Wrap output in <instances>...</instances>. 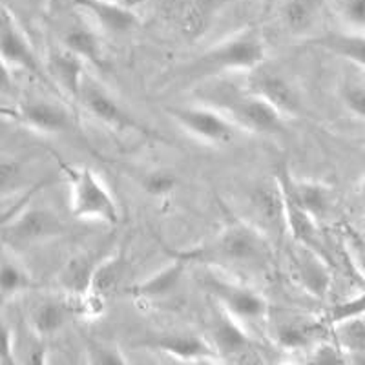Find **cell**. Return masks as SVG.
Returning a JSON list of instances; mask_svg holds the SVG:
<instances>
[{
  "label": "cell",
  "instance_id": "obj_26",
  "mask_svg": "<svg viewBox=\"0 0 365 365\" xmlns=\"http://www.w3.org/2000/svg\"><path fill=\"white\" fill-rule=\"evenodd\" d=\"M31 289H35L31 272L0 243V302L17 298Z\"/></svg>",
  "mask_w": 365,
  "mask_h": 365
},
{
  "label": "cell",
  "instance_id": "obj_8",
  "mask_svg": "<svg viewBox=\"0 0 365 365\" xmlns=\"http://www.w3.org/2000/svg\"><path fill=\"white\" fill-rule=\"evenodd\" d=\"M77 101H81L88 115L93 117L97 123L113 130V132H135L143 133V135L152 133L130 113L128 108L120 104V101H117L106 88L101 86L91 75L86 73V77H84Z\"/></svg>",
  "mask_w": 365,
  "mask_h": 365
},
{
  "label": "cell",
  "instance_id": "obj_1",
  "mask_svg": "<svg viewBox=\"0 0 365 365\" xmlns=\"http://www.w3.org/2000/svg\"><path fill=\"white\" fill-rule=\"evenodd\" d=\"M174 256L185 259L188 265L200 263L216 270H262L269 265L272 249L270 237L256 225L249 220L234 217L216 236L203 241L201 245L174 252Z\"/></svg>",
  "mask_w": 365,
  "mask_h": 365
},
{
  "label": "cell",
  "instance_id": "obj_40",
  "mask_svg": "<svg viewBox=\"0 0 365 365\" xmlns=\"http://www.w3.org/2000/svg\"><path fill=\"white\" fill-rule=\"evenodd\" d=\"M26 4L29 6H35V8H44L46 0H24Z\"/></svg>",
  "mask_w": 365,
  "mask_h": 365
},
{
  "label": "cell",
  "instance_id": "obj_43",
  "mask_svg": "<svg viewBox=\"0 0 365 365\" xmlns=\"http://www.w3.org/2000/svg\"><path fill=\"white\" fill-rule=\"evenodd\" d=\"M110 2H125V0H110Z\"/></svg>",
  "mask_w": 365,
  "mask_h": 365
},
{
  "label": "cell",
  "instance_id": "obj_15",
  "mask_svg": "<svg viewBox=\"0 0 365 365\" xmlns=\"http://www.w3.org/2000/svg\"><path fill=\"white\" fill-rule=\"evenodd\" d=\"M212 345L220 360H241L252 358L254 341L245 325L216 305V318L212 324Z\"/></svg>",
  "mask_w": 365,
  "mask_h": 365
},
{
  "label": "cell",
  "instance_id": "obj_5",
  "mask_svg": "<svg viewBox=\"0 0 365 365\" xmlns=\"http://www.w3.org/2000/svg\"><path fill=\"white\" fill-rule=\"evenodd\" d=\"M203 285L210 298L214 299V305L225 311L227 314L237 319L241 325L256 324L269 319L270 303L265 296L254 287L245 285L243 282L227 278L216 269L208 270L203 278Z\"/></svg>",
  "mask_w": 365,
  "mask_h": 365
},
{
  "label": "cell",
  "instance_id": "obj_42",
  "mask_svg": "<svg viewBox=\"0 0 365 365\" xmlns=\"http://www.w3.org/2000/svg\"><path fill=\"white\" fill-rule=\"evenodd\" d=\"M141 2H145V0H125L126 6H132V8H135V6H139Z\"/></svg>",
  "mask_w": 365,
  "mask_h": 365
},
{
  "label": "cell",
  "instance_id": "obj_16",
  "mask_svg": "<svg viewBox=\"0 0 365 365\" xmlns=\"http://www.w3.org/2000/svg\"><path fill=\"white\" fill-rule=\"evenodd\" d=\"M154 349L181 364H214L220 361L210 340L190 332H172L148 341Z\"/></svg>",
  "mask_w": 365,
  "mask_h": 365
},
{
  "label": "cell",
  "instance_id": "obj_28",
  "mask_svg": "<svg viewBox=\"0 0 365 365\" xmlns=\"http://www.w3.org/2000/svg\"><path fill=\"white\" fill-rule=\"evenodd\" d=\"M126 272H128V262L123 254H106L93 272V279H91V287L88 292L108 299V296L117 292L123 279L126 278Z\"/></svg>",
  "mask_w": 365,
  "mask_h": 365
},
{
  "label": "cell",
  "instance_id": "obj_32",
  "mask_svg": "<svg viewBox=\"0 0 365 365\" xmlns=\"http://www.w3.org/2000/svg\"><path fill=\"white\" fill-rule=\"evenodd\" d=\"M341 237H344V247L349 259L361 278H365V236L360 232V228L345 223L341 227Z\"/></svg>",
  "mask_w": 365,
  "mask_h": 365
},
{
  "label": "cell",
  "instance_id": "obj_29",
  "mask_svg": "<svg viewBox=\"0 0 365 365\" xmlns=\"http://www.w3.org/2000/svg\"><path fill=\"white\" fill-rule=\"evenodd\" d=\"M340 349L347 354V361L365 364V314L347 318L331 325Z\"/></svg>",
  "mask_w": 365,
  "mask_h": 365
},
{
  "label": "cell",
  "instance_id": "obj_12",
  "mask_svg": "<svg viewBox=\"0 0 365 365\" xmlns=\"http://www.w3.org/2000/svg\"><path fill=\"white\" fill-rule=\"evenodd\" d=\"M278 182L291 195L292 200L307 212L312 220L319 223L331 214L334 207V192L325 182L311 181V179H298L289 172L287 166H279L278 174L274 175Z\"/></svg>",
  "mask_w": 365,
  "mask_h": 365
},
{
  "label": "cell",
  "instance_id": "obj_14",
  "mask_svg": "<svg viewBox=\"0 0 365 365\" xmlns=\"http://www.w3.org/2000/svg\"><path fill=\"white\" fill-rule=\"evenodd\" d=\"M73 6L79 11L86 13L90 21L99 31L108 35H126L141 28V17L132 6L125 2H110V0H73Z\"/></svg>",
  "mask_w": 365,
  "mask_h": 365
},
{
  "label": "cell",
  "instance_id": "obj_39",
  "mask_svg": "<svg viewBox=\"0 0 365 365\" xmlns=\"http://www.w3.org/2000/svg\"><path fill=\"white\" fill-rule=\"evenodd\" d=\"M13 91V71L0 61V93H11Z\"/></svg>",
  "mask_w": 365,
  "mask_h": 365
},
{
  "label": "cell",
  "instance_id": "obj_35",
  "mask_svg": "<svg viewBox=\"0 0 365 365\" xmlns=\"http://www.w3.org/2000/svg\"><path fill=\"white\" fill-rule=\"evenodd\" d=\"M361 314H365V292H361V294L354 296V298L351 299L336 303V305L329 311L325 322H327L329 325H334L338 324V322H344V319L354 318V316Z\"/></svg>",
  "mask_w": 365,
  "mask_h": 365
},
{
  "label": "cell",
  "instance_id": "obj_23",
  "mask_svg": "<svg viewBox=\"0 0 365 365\" xmlns=\"http://www.w3.org/2000/svg\"><path fill=\"white\" fill-rule=\"evenodd\" d=\"M322 324L307 318H279L270 325V338L285 351H302L318 344Z\"/></svg>",
  "mask_w": 365,
  "mask_h": 365
},
{
  "label": "cell",
  "instance_id": "obj_31",
  "mask_svg": "<svg viewBox=\"0 0 365 365\" xmlns=\"http://www.w3.org/2000/svg\"><path fill=\"white\" fill-rule=\"evenodd\" d=\"M178 175L168 168H154L146 172L141 181L143 190L152 197H166L178 188Z\"/></svg>",
  "mask_w": 365,
  "mask_h": 365
},
{
  "label": "cell",
  "instance_id": "obj_37",
  "mask_svg": "<svg viewBox=\"0 0 365 365\" xmlns=\"http://www.w3.org/2000/svg\"><path fill=\"white\" fill-rule=\"evenodd\" d=\"M340 15L351 31H365V0H341Z\"/></svg>",
  "mask_w": 365,
  "mask_h": 365
},
{
  "label": "cell",
  "instance_id": "obj_30",
  "mask_svg": "<svg viewBox=\"0 0 365 365\" xmlns=\"http://www.w3.org/2000/svg\"><path fill=\"white\" fill-rule=\"evenodd\" d=\"M26 182V166L19 159H0V200L21 190Z\"/></svg>",
  "mask_w": 365,
  "mask_h": 365
},
{
  "label": "cell",
  "instance_id": "obj_6",
  "mask_svg": "<svg viewBox=\"0 0 365 365\" xmlns=\"http://www.w3.org/2000/svg\"><path fill=\"white\" fill-rule=\"evenodd\" d=\"M166 115L181 126L190 137L208 146L230 145L237 128L234 123L212 104H172Z\"/></svg>",
  "mask_w": 365,
  "mask_h": 365
},
{
  "label": "cell",
  "instance_id": "obj_11",
  "mask_svg": "<svg viewBox=\"0 0 365 365\" xmlns=\"http://www.w3.org/2000/svg\"><path fill=\"white\" fill-rule=\"evenodd\" d=\"M291 272L296 283L312 298L325 299L332 287V270L325 254L294 243L291 249Z\"/></svg>",
  "mask_w": 365,
  "mask_h": 365
},
{
  "label": "cell",
  "instance_id": "obj_41",
  "mask_svg": "<svg viewBox=\"0 0 365 365\" xmlns=\"http://www.w3.org/2000/svg\"><path fill=\"white\" fill-rule=\"evenodd\" d=\"M358 194H360V200H361V203L365 205V179H364V181H361V185H360V190H358Z\"/></svg>",
  "mask_w": 365,
  "mask_h": 365
},
{
  "label": "cell",
  "instance_id": "obj_18",
  "mask_svg": "<svg viewBox=\"0 0 365 365\" xmlns=\"http://www.w3.org/2000/svg\"><path fill=\"white\" fill-rule=\"evenodd\" d=\"M188 263L181 257L174 256L170 263H166L159 270H155L152 276H148L143 282L135 283L130 289V294L139 302H163V299L170 298L179 291L185 272H187Z\"/></svg>",
  "mask_w": 365,
  "mask_h": 365
},
{
  "label": "cell",
  "instance_id": "obj_7",
  "mask_svg": "<svg viewBox=\"0 0 365 365\" xmlns=\"http://www.w3.org/2000/svg\"><path fill=\"white\" fill-rule=\"evenodd\" d=\"M223 96H227L228 99L212 106L220 108L232 120L237 130L254 135H278L283 132L285 117L263 97L256 96L250 90L243 93H223Z\"/></svg>",
  "mask_w": 365,
  "mask_h": 365
},
{
  "label": "cell",
  "instance_id": "obj_4",
  "mask_svg": "<svg viewBox=\"0 0 365 365\" xmlns=\"http://www.w3.org/2000/svg\"><path fill=\"white\" fill-rule=\"evenodd\" d=\"M70 210L75 220L117 225L120 210L115 197L93 168L81 166L70 174Z\"/></svg>",
  "mask_w": 365,
  "mask_h": 365
},
{
  "label": "cell",
  "instance_id": "obj_9",
  "mask_svg": "<svg viewBox=\"0 0 365 365\" xmlns=\"http://www.w3.org/2000/svg\"><path fill=\"white\" fill-rule=\"evenodd\" d=\"M0 61L11 71H28L41 79H48V73L41 66V61L35 53L34 44L15 15L4 6H0Z\"/></svg>",
  "mask_w": 365,
  "mask_h": 365
},
{
  "label": "cell",
  "instance_id": "obj_19",
  "mask_svg": "<svg viewBox=\"0 0 365 365\" xmlns=\"http://www.w3.org/2000/svg\"><path fill=\"white\" fill-rule=\"evenodd\" d=\"M77 314L71 298H46L35 303L29 311V329L35 336L46 340L63 331L70 319Z\"/></svg>",
  "mask_w": 365,
  "mask_h": 365
},
{
  "label": "cell",
  "instance_id": "obj_20",
  "mask_svg": "<svg viewBox=\"0 0 365 365\" xmlns=\"http://www.w3.org/2000/svg\"><path fill=\"white\" fill-rule=\"evenodd\" d=\"M106 254L96 250H83L77 252L63 265L57 274V285L63 289L68 298L75 299L86 294L91 287L93 272Z\"/></svg>",
  "mask_w": 365,
  "mask_h": 365
},
{
  "label": "cell",
  "instance_id": "obj_34",
  "mask_svg": "<svg viewBox=\"0 0 365 365\" xmlns=\"http://www.w3.org/2000/svg\"><path fill=\"white\" fill-rule=\"evenodd\" d=\"M340 96L349 112L360 117V119H365V84L356 83V81H347L341 86Z\"/></svg>",
  "mask_w": 365,
  "mask_h": 365
},
{
  "label": "cell",
  "instance_id": "obj_10",
  "mask_svg": "<svg viewBox=\"0 0 365 365\" xmlns=\"http://www.w3.org/2000/svg\"><path fill=\"white\" fill-rule=\"evenodd\" d=\"M267 63L249 71V90L269 101L283 117H296L302 113V97L294 84L276 68H267Z\"/></svg>",
  "mask_w": 365,
  "mask_h": 365
},
{
  "label": "cell",
  "instance_id": "obj_17",
  "mask_svg": "<svg viewBox=\"0 0 365 365\" xmlns=\"http://www.w3.org/2000/svg\"><path fill=\"white\" fill-rule=\"evenodd\" d=\"M250 210L256 214V225L262 232L269 236V228L285 232V212H283V195L276 178L272 181L259 182L249 195ZM270 237V236H269Z\"/></svg>",
  "mask_w": 365,
  "mask_h": 365
},
{
  "label": "cell",
  "instance_id": "obj_27",
  "mask_svg": "<svg viewBox=\"0 0 365 365\" xmlns=\"http://www.w3.org/2000/svg\"><path fill=\"white\" fill-rule=\"evenodd\" d=\"M63 48L81 57L86 64H93L96 68H104V48L99 37V31L75 26L63 35Z\"/></svg>",
  "mask_w": 365,
  "mask_h": 365
},
{
  "label": "cell",
  "instance_id": "obj_22",
  "mask_svg": "<svg viewBox=\"0 0 365 365\" xmlns=\"http://www.w3.org/2000/svg\"><path fill=\"white\" fill-rule=\"evenodd\" d=\"M236 0H187L179 13V29L187 41H200L208 34L225 6Z\"/></svg>",
  "mask_w": 365,
  "mask_h": 365
},
{
  "label": "cell",
  "instance_id": "obj_38",
  "mask_svg": "<svg viewBox=\"0 0 365 365\" xmlns=\"http://www.w3.org/2000/svg\"><path fill=\"white\" fill-rule=\"evenodd\" d=\"M0 364H17L15 336L4 319L0 318Z\"/></svg>",
  "mask_w": 365,
  "mask_h": 365
},
{
  "label": "cell",
  "instance_id": "obj_24",
  "mask_svg": "<svg viewBox=\"0 0 365 365\" xmlns=\"http://www.w3.org/2000/svg\"><path fill=\"white\" fill-rule=\"evenodd\" d=\"M325 0H283L278 8L279 24L292 37H309L322 19Z\"/></svg>",
  "mask_w": 365,
  "mask_h": 365
},
{
  "label": "cell",
  "instance_id": "obj_33",
  "mask_svg": "<svg viewBox=\"0 0 365 365\" xmlns=\"http://www.w3.org/2000/svg\"><path fill=\"white\" fill-rule=\"evenodd\" d=\"M88 361L97 365H125L128 364L126 356L123 354L117 345L106 344V341H90L88 344Z\"/></svg>",
  "mask_w": 365,
  "mask_h": 365
},
{
  "label": "cell",
  "instance_id": "obj_44",
  "mask_svg": "<svg viewBox=\"0 0 365 365\" xmlns=\"http://www.w3.org/2000/svg\"><path fill=\"white\" fill-rule=\"evenodd\" d=\"M360 232L364 234V236H365V227H364V228H360Z\"/></svg>",
  "mask_w": 365,
  "mask_h": 365
},
{
  "label": "cell",
  "instance_id": "obj_2",
  "mask_svg": "<svg viewBox=\"0 0 365 365\" xmlns=\"http://www.w3.org/2000/svg\"><path fill=\"white\" fill-rule=\"evenodd\" d=\"M267 63V44L259 26H247L230 37L216 42L187 66V79H210L232 71H252Z\"/></svg>",
  "mask_w": 365,
  "mask_h": 365
},
{
  "label": "cell",
  "instance_id": "obj_13",
  "mask_svg": "<svg viewBox=\"0 0 365 365\" xmlns=\"http://www.w3.org/2000/svg\"><path fill=\"white\" fill-rule=\"evenodd\" d=\"M13 117L26 128L44 135L66 133L73 126L70 110L64 104L44 99L24 101L17 108H13Z\"/></svg>",
  "mask_w": 365,
  "mask_h": 365
},
{
  "label": "cell",
  "instance_id": "obj_25",
  "mask_svg": "<svg viewBox=\"0 0 365 365\" xmlns=\"http://www.w3.org/2000/svg\"><path fill=\"white\" fill-rule=\"evenodd\" d=\"M309 44L325 50L351 64L365 70V34L364 31H329L309 38Z\"/></svg>",
  "mask_w": 365,
  "mask_h": 365
},
{
  "label": "cell",
  "instance_id": "obj_3",
  "mask_svg": "<svg viewBox=\"0 0 365 365\" xmlns=\"http://www.w3.org/2000/svg\"><path fill=\"white\" fill-rule=\"evenodd\" d=\"M66 234V225L57 212L48 207L22 203L13 210V216L0 223V243L11 252L34 249V247L58 240Z\"/></svg>",
  "mask_w": 365,
  "mask_h": 365
},
{
  "label": "cell",
  "instance_id": "obj_36",
  "mask_svg": "<svg viewBox=\"0 0 365 365\" xmlns=\"http://www.w3.org/2000/svg\"><path fill=\"white\" fill-rule=\"evenodd\" d=\"M309 364L318 365H340L347 364V354L340 349V345L327 344V341H318L312 347V353L309 356Z\"/></svg>",
  "mask_w": 365,
  "mask_h": 365
},
{
  "label": "cell",
  "instance_id": "obj_21",
  "mask_svg": "<svg viewBox=\"0 0 365 365\" xmlns=\"http://www.w3.org/2000/svg\"><path fill=\"white\" fill-rule=\"evenodd\" d=\"M46 73L64 96L77 101L81 86L86 77V63L66 48H58L50 55Z\"/></svg>",
  "mask_w": 365,
  "mask_h": 365
}]
</instances>
